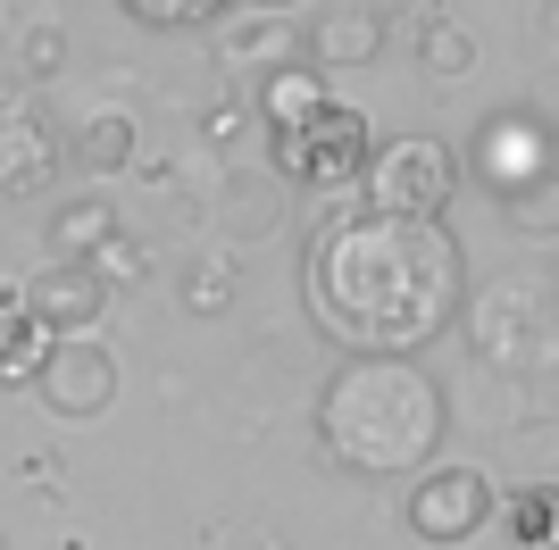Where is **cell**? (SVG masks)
Returning <instances> with one entry per match:
<instances>
[{"label":"cell","mask_w":559,"mask_h":550,"mask_svg":"<svg viewBox=\"0 0 559 550\" xmlns=\"http://www.w3.org/2000/svg\"><path fill=\"white\" fill-rule=\"evenodd\" d=\"M251 9H267V17H284V9H301V0H251Z\"/></svg>","instance_id":"484cf974"},{"label":"cell","mask_w":559,"mask_h":550,"mask_svg":"<svg viewBox=\"0 0 559 550\" xmlns=\"http://www.w3.org/2000/svg\"><path fill=\"white\" fill-rule=\"evenodd\" d=\"M109 234H117V208L100 201V192H84V201H59V208H50V234H43V242L59 251V267H93Z\"/></svg>","instance_id":"7c38bea8"},{"label":"cell","mask_w":559,"mask_h":550,"mask_svg":"<svg viewBox=\"0 0 559 550\" xmlns=\"http://www.w3.org/2000/svg\"><path fill=\"white\" fill-rule=\"evenodd\" d=\"M75 159H84V176H126L134 167V117H84V134H75Z\"/></svg>","instance_id":"e0dca14e"},{"label":"cell","mask_w":559,"mask_h":550,"mask_svg":"<svg viewBox=\"0 0 559 550\" xmlns=\"http://www.w3.org/2000/svg\"><path fill=\"white\" fill-rule=\"evenodd\" d=\"M376 43H384V17L376 9H318L309 17V34H301V68H368L376 59Z\"/></svg>","instance_id":"8fae6325"},{"label":"cell","mask_w":559,"mask_h":550,"mask_svg":"<svg viewBox=\"0 0 559 550\" xmlns=\"http://www.w3.org/2000/svg\"><path fill=\"white\" fill-rule=\"evenodd\" d=\"M451 400L409 359H343L318 392V442L350 476H426L443 451Z\"/></svg>","instance_id":"7a4b0ae2"},{"label":"cell","mask_w":559,"mask_h":550,"mask_svg":"<svg viewBox=\"0 0 559 550\" xmlns=\"http://www.w3.org/2000/svg\"><path fill=\"white\" fill-rule=\"evenodd\" d=\"M117 9H126V17H142V25H167V34H176V25H217L234 0H117Z\"/></svg>","instance_id":"ffe728a7"},{"label":"cell","mask_w":559,"mask_h":550,"mask_svg":"<svg viewBox=\"0 0 559 550\" xmlns=\"http://www.w3.org/2000/svg\"><path fill=\"white\" fill-rule=\"evenodd\" d=\"M242 134H251V109H242V100L226 92V100H217V109L201 117V142H210V151H234Z\"/></svg>","instance_id":"cb8c5ba5"},{"label":"cell","mask_w":559,"mask_h":550,"mask_svg":"<svg viewBox=\"0 0 559 550\" xmlns=\"http://www.w3.org/2000/svg\"><path fill=\"white\" fill-rule=\"evenodd\" d=\"M510 526H518V542H526V550L551 542V483H526V492H518V501H510Z\"/></svg>","instance_id":"7402d4cb"},{"label":"cell","mask_w":559,"mask_h":550,"mask_svg":"<svg viewBox=\"0 0 559 550\" xmlns=\"http://www.w3.org/2000/svg\"><path fill=\"white\" fill-rule=\"evenodd\" d=\"M467 159H476V176H485L492 192L543 183L551 176V117L526 109V100H518V109H492L485 125H476V151H467Z\"/></svg>","instance_id":"52a82bcc"},{"label":"cell","mask_w":559,"mask_h":550,"mask_svg":"<svg viewBox=\"0 0 559 550\" xmlns=\"http://www.w3.org/2000/svg\"><path fill=\"white\" fill-rule=\"evenodd\" d=\"M301 292H309V318L326 325L350 359H409L460 318L467 259L443 217L334 208V217L309 226Z\"/></svg>","instance_id":"6da1fadb"},{"label":"cell","mask_w":559,"mask_h":550,"mask_svg":"<svg viewBox=\"0 0 559 550\" xmlns=\"http://www.w3.org/2000/svg\"><path fill=\"white\" fill-rule=\"evenodd\" d=\"M276 217H284L276 176H226L217 183V226H226V242H259Z\"/></svg>","instance_id":"4fadbf2b"},{"label":"cell","mask_w":559,"mask_h":550,"mask_svg":"<svg viewBox=\"0 0 559 550\" xmlns=\"http://www.w3.org/2000/svg\"><path fill=\"white\" fill-rule=\"evenodd\" d=\"M34 392H43L50 417H68V426H84V417H100L117 400V359L100 343H50L43 367H34Z\"/></svg>","instance_id":"9c48e42d"},{"label":"cell","mask_w":559,"mask_h":550,"mask_svg":"<svg viewBox=\"0 0 559 550\" xmlns=\"http://www.w3.org/2000/svg\"><path fill=\"white\" fill-rule=\"evenodd\" d=\"M17 68L25 75H34V84H43V75H59V68H68V34H59V25H25V34H17Z\"/></svg>","instance_id":"44dd1931"},{"label":"cell","mask_w":559,"mask_h":550,"mask_svg":"<svg viewBox=\"0 0 559 550\" xmlns=\"http://www.w3.org/2000/svg\"><path fill=\"white\" fill-rule=\"evenodd\" d=\"M376 17H409V25H435V17H443V0H384Z\"/></svg>","instance_id":"d4e9b609"},{"label":"cell","mask_w":559,"mask_h":550,"mask_svg":"<svg viewBox=\"0 0 559 550\" xmlns=\"http://www.w3.org/2000/svg\"><path fill=\"white\" fill-rule=\"evenodd\" d=\"M368 117L343 109V100H326V109H309L301 125H284V134H267V159H276V183H318V192H334V183H359V167H368Z\"/></svg>","instance_id":"5b68a950"},{"label":"cell","mask_w":559,"mask_h":550,"mask_svg":"<svg viewBox=\"0 0 559 550\" xmlns=\"http://www.w3.org/2000/svg\"><path fill=\"white\" fill-rule=\"evenodd\" d=\"M59 176V134L25 84H0V201H34Z\"/></svg>","instance_id":"ba28073f"},{"label":"cell","mask_w":559,"mask_h":550,"mask_svg":"<svg viewBox=\"0 0 559 550\" xmlns=\"http://www.w3.org/2000/svg\"><path fill=\"white\" fill-rule=\"evenodd\" d=\"M401 517H409V534H418V542H435V550L467 542V534H485V517H492L485 467H426V476L409 483Z\"/></svg>","instance_id":"8992f818"},{"label":"cell","mask_w":559,"mask_h":550,"mask_svg":"<svg viewBox=\"0 0 559 550\" xmlns=\"http://www.w3.org/2000/svg\"><path fill=\"white\" fill-rule=\"evenodd\" d=\"M142 267H151V251H142L134 234H109V242H100V259H93V275H100V284H134Z\"/></svg>","instance_id":"603a6c76"},{"label":"cell","mask_w":559,"mask_h":550,"mask_svg":"<svg viewBox=\"0 0 559 550\" xmlns=\"http://www.w3.org/2000/svg\"><path fill=\"white\" fill-rule=\"evenodd\" d=\"M501 217H510L526 242H551L559 234V176H543V183H518V192H501Z\"/></svg>","instance_id":"ac0fdd59"},{"label":"cell","mask_w":559,"mask_h":550,"mask_svg":"<svg viewBox=\"0 0 559 550\" xmlns=\"http://www.w3.org/2000/svg\"><path fill=\"white\" fill-rule=\"evenodd\" d=\"M234 284H242V275H234V259H226V251H201V259L185 267V309H226Z\"/></svg>","instance_id":"d6986e66"},{"label":"cell","mask_w":559,"mask_h":550,"mask_svg":"<svg viewBox=\"0 0 559 550\" xmlns=\"http://www.w3.org/2000/svg\"><path fill=\"white\" fill-rule=\"evenodd\" d=\"M100 309H109V284H100L93 267H59V259H50V267L25 284V318L43 325L50 343H93Z\"/></svg>","instance_id":"30bf717a"},{"label":"cell","mask_w":559,"mask_h":550,"mask_svg":"<svg viewBox=\"0 0 559 550\" xmlns=\"http://www.w3.org/2000/svg\"><path fill=\"white\" fill-rule=\"evenodd\" d=\"M476 34H467L460 17H435V25H418V68L435 75V84H460V75H476Z\"/></svg>","instance_id":"2e32d148"},{"label":"cell","mask_w":559,"mask_h":550,"mask_svg":"<svg viewBox=\"0 0 559 550\" xmlns=\"http://www.w3.org/2000/svg\"><path fill=\"white\" fill-rule=\"evenodd\" d=\"M284 50H293V34H284V17H267V9H242V17H234L226 9V59L234 68H284Z\"/></svg>","instance_id":"9a60e30c"},{"label":"cell","mask_w":559,"mask_h":550,"mask_svg":"<svg viewBox=\"0 0 559 550\" xmlns=\"http://www.w3.org/2000/svg\"><path fill=\"white\" fill-rule=\"evenodd\" d=\"M309 109H326V75H318V68L284 59V68H267V75H259V117H267V134L301 125Z\"/></svg>","instance_id":"5bb4252c"},{"label":"cell","mask_w":559,"mask_h":550,"mask_svg":"<svg viewBox=\"0 0 559 550\" xmlns=\"http://www.w3.org/2000/svg\"><path fill=\"white\" fill-rule=\"evenodd\" d=\"M359 183H368L376 217H443L451 192H460V151L435 134H393L368 151Z\"/></svg>","instance_id":"277c9868"},{"label":"cell","mask_w":559,"mask_h":550,"mask_svg":"<svg viewBox=\"0 0 559 550\" xmlns=\"http://www.w3.org/2000/svg\"><path fill=\"white\" fill-rule=\"evenodd\" d=\"M460 334H467V359L492 367V375H551L559 300L543 275H501V284L460 300Z\"/></svg>","instance_id":"3957f363"}]
</instances>
